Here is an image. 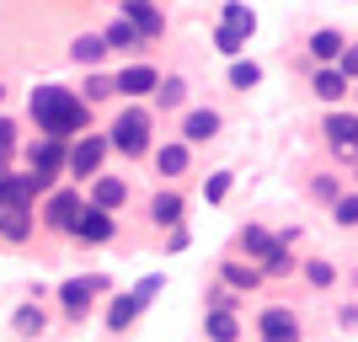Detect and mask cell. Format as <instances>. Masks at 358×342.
<instances>
[{
    "label": "cell",
    "instance_id": "d590c367",
    "mask_svg": "<svg viewBox=\"0 0 358 342\" xmlns=\"http://www.w3.org/2000/svg\"><path fill=\"white\" fill-rule=\"evenodd\" d=\"M161 289H166V278H161V273H150V278H139V289H134V294H139V299L150 305V299L161 294Z\"/></svg>",
    "mask_w": 358,
    "mask_h": 342
},
{
    "label": "cell",
    "instance_id": "4dcf8cb0",
    "mask_svg": "<svg viewBox=\"0 0 358 342\" xmlns=\"http://www.w3.org/2000/svg\"><path fill=\"white\" fill-rule=\"evenodd\" d=\"M80 91H86V97H80V102H107V97H118V86H113V75H91V80H86V86H80Z\"/></svg>",
    "mask_w": 358,
    "mask_h": 342
},
{
    "label": "cell",
    "instance_id": "5b68a950",
    "mask_svg": "<svg viewBox=\"0 0 358 342\" xmlns=\"http://www.w3.org/2000/svg\"><path fill=\"white\" fill-rule=\"evenodd\" d=\"M257 337L262 342H299L305 332H299V315L289 305H268V311L257 315Z\"/></svg>",
    "mask_w": 358,
    "mask_h": 342
},
{
    "label": "cell",
    "instance_id": "ac0fdd59",
    "mask_svg": "<svg viewBox=\"0 0 358 342\" xmlns=\"http://www.w3.org/2000/svg\"><path fill=\"white\" fill-rule=\"evenodd\" d=\"M343 48H348V38H343L337 27H321V32H310V54H315L321 64H337V59H343Z\"/></svg>",
    "mask_w": 358,
    "mask_h": 342
},
{
    "label": "cell",
    "instance_id": "9a60e30c",
    "mask_svg": "<svg viewBox=\"0 0 358 342\" xmlns=\"http://www.w3.org/2000/svg\"><path fill=\"white\" fill-rule=\"evenodd\" d=\"M310 91L321 97V102H343L348 97V75L337 70V64H321V70L310 75Z\"/></svg>",
    "mask_w": 358,
    "mask_h": 342
},
{
    "label": "cell",
    "instance_id": "8d00e7d4",
    "mask_svg": "<svg viewBox=\"0 0 358 342\" xmlns=\"http://www.w3.org/2000/svg\"><path fill=\"white\" fill-rule=\"evenodd\" d=\"M310 193L321 198V204H337V182H331V177H315V182H310Z\"/></svg>",
    "mask_w": 358,
    "mask_h": 342
},
{
    "label": "cell",
    "instance_id": "e575fe53",
    "mask_svg": "<svg viewBox=\"0 0 358 342\" xmlns=\"http://www.w3.org/2000/svg\"><path fill=\"white\" fill-rule=\"evenodd\" d=\"M230 182H236L230 171H214V177L203 182V198H209V204H224V193H230Z\"/></svg>",
    "mask_w": 358,
    "mask_h": 342
},
{
    "label": "cell",
    "instance_id": "6da1fadb",
    "mask_svg": "<svg viewBox=\"0 0 358 342\" xmlns=\"http://www.w3.org/2000/svg\"><path fill=\"white\" fill-rule=\"evenodd\" d=\"M27 107H32L38 134H43V139H59V145H70L75 134H86V123H91V107L80 102L75 91H64V86H38Z\"/></svg>",
    "mask_w": 358,
    "mask_h": 342
},
{
    "label": "cell",
    "instance_id": "836d02e7",
    "mask_svg": "<svg viewBox=\"0 0 358 342\" xmlns=\"http://www.w3.org/2000/svg\"><path fill=\"white\" fill-rule=\"evenodd\" d=\"M331 278H337L331 262H305V283H310V289H331Z\"/></svg>",
    "mask_w": 358,
    "mask_h": 342
},
{
    "label": "cell",
    "instance_id": "9c48e42d",
    "mask_svg": "<svg viewBox=\"0 0 358 342\" xmlns=\"http://www.w3.org/2000/svg\"><path fill=\"white\" fill-rule=\"evenodd\" d=\"M123 22H129V27H134L145 43L166 32V16L155 11V0H123Z\"/></svg>",
    "mask_w": 358,
    "mask_h": 342
},
{
    "label": "cell",
    "instance_id": "4fadbf2b",
    "mask_svg": "<svg viewBox=\"0 0 358 342\" xmlns=\"http://www.w3.org/2000/svg\"><path fill=\"white\" fill-rule=\"evenodd\" d=\"M220 134V113L214 107H193L187 118H182V145H203V139Z\"/></svg>",
    "mask_w": 358,
    "mask_h": 342
},
{
    "label": "cell",
    "instance_id": "52a82bcc",
    "mask_svg": "<svg viewBox=\"0 0 358 342\" xmlns=\"http://www.w3.org/2000/svg\"><path fill=\"white\" fill-rule=\"evenodd\" d=\"M27 171L43 187H54V177L64 171V145L59 139H38V145H27Z\"/></svg>",
    "mask_w": 358,
    "mask_h": 342
},
{
    "label": "cell",
    "instance_id": "2e32d148",
    "mask_svg": "<svg viewBox=\"0 0 358 342\" xmlns=\"http://www.w3.org/2000/svg\"><path fill=\"white\" fill-rule=\"evenodd\" d=\"M182 214H187V204H182V193H155L150 198V220L161 225V230H177Z\"/></svg>",
    "mask_w": 358,
    "mask_h": 342
},
{
    "label": "cell",
    "instance_id": "8fae6325",
    "mask_svg": "<svg viewBox=\"0 0 358 342\" xmlns=\"http://www.w3.org/2000/svg\"><path fill=\"white\" fill-rule=\"evenodd\" d=\"M321 134L331 139V150H337V155H358V113H331Z\"/></svg>",
    "mask_w": 358,
    "mask_h": 342
},
{
    "label": "cell",
    "instance_id": "83f0119b",
    "mask_svg": "<svg viewBox=\"0 0 358 342\" xmlns=\"http://www.w3.org/2000/svg\"><path fill=\"white\" fill-rule=\"evenodd\" d=\"M230 86H236V91H252V86H262V64H252V59H236V64H230Z\"/></svg>",
    "mask_w": 358,
    "mask_h": 342
},
{
    "label": "cell",
    "instance_id": "484cf974",
    "mask_svg": "<svg viewBox=\"0 0 358 342\" xmlns=\"http://www.w3.org/2000/svg\"><path fill=\"white\" fill-rule=\"evenodd\" d=\"M70 54H75V64H91V70H96V64L107 59V43L86 32V38H75V43H70Z\"/></svg>",
    "mask_w": 358,
    "mask_h": 342
},
{
    "label": "cell",
    "instance_id": "277c9868",
    "mask_svg": "<svg viewBox=\"0 0 358 342\" xmlns=\"http://www.w3.org/2000/svg\"><path fill=\"white\" fill-rule=\"evenodd\" d=\"M80 193H75V187H54V193H48V204H43V225L48 230H59V236H70L75 230V220H80Z\"/></svg>",
    "mask_w": 358,
    "mask_h": 342
},
{
    "label": "cell",
    "instance_id": "d4e9b609",
    "mask_svg": "<svg viewBox=\"0 0 358 342\" xmlns=\"http://www.w3.org/2000/svg\"><path fill=\"white\" fill-rule=\"evenodd\" d=\"M155 171L161 177H182L187 171V145H161L155 150Z\"/></svg>",
    "mask_w": 358,
    "mask_h": 342
},
{
    "label": "cell",
    "instance_id": "5bb4252c",
    "mask_svg": "<svg viewBox=\"0 0 358 342\" xmlns=\"http://www.w3.org/2000/svg\"><path fill=\"white\" fill-rule=\"evenodd\" d=\"M0 241L6 246H27L32 241V208H0Z\"/></svg>",
    "mask_w": 358,
    "mask_h": 342
},
{
    "label": "cell",
    "instance_id": "7402d4cb",
    "mask_svg": "<svg viewBox=\"0 0 358 342\" xmlns=\"http://www.w3.org/2000/svg\"><path fill=\"white\" fill-rule=\"evenodd\" d=\"M102 43H107V54H129V48H139L145 38H139V32H134V27H129V22L118 16V22H113V27L102 32Z\"/></svg>",
    "mask_w": 358,
    "mask_h": 342
},
{
    "label": "cell",
    "instance_id": "7c38bea8",
    "mask_svg": "<svg viewBox=\"0 0 358 342\" xmlns=\"http://www.w3.org/2000/svg\"><path fill=\"white\" fill-rule=\"evenodd\" d=\"M123 204H129V182H123V177H91V208L118 214Z\"/></svg>",
    "mask_w": 358,
    "mask_h": 342
},
{
    "label": "cell",
    "instance_id": "7a4b0ae2",
    "mask_svg": "<svg viewBox=\"0 0 358 342\" xmlns=\"http://www.w3.org/2000/svg\"><path fill=\"white\" fill-rule=\"evenodd\" d=\"M150 129H155V118H150L145 107H123L118 118H113V129H107V150H118V155H145Z\"/></svg>",
    "mask_w": 358,
    "mask_h": 342
},
{
    "label": "cell",
    "instance_id": "4316f807",
    "mask_svg": "<svg viewBox=\"0 0 358 342\" xmlns=\"http://www.w3.org/2000/svg\"><path fill=\"white\" fill-rule=\"evenodd\" d=\"M224 27H236L241 38H252V32H257V16H252V6L230 0V6H224Z\"/></svg>",
    "mask_w": 358,
    "mask_h": 342
},
{
    "label": "cell",
    "instance_id": "603a6c76",
    "mask_svg": "<svg viewBox=\"0 0 358 342\" xmlns=\"http://www.w3.org/2000/svg\"><path fill=\"white\" fill-rule=\"evenodd\" d=\"M299 262H294V252H289L284 241H273V252L262 257V278H284V273H294Z\"/></svg>",
    "mask_w": 358,
    "mask_h": 342
},
{
    "label": "cell",
    "instance_id": "f35d334b",
    "mask_svg": "<svg viewBox=\"0 0 358 342\" xmlns=\"http://www.w3.org/2000/svg\"><path fill=\"white\" fill-rule=\"evenodd\" d=\"M6 177H11V171H6ZM6 177H0V208H6Z\"/></svg>",
    "mask_w": 358,
    "mask_h": 342
},
{
    "label": "cell",
    "instance_id": "74e56055",
    "mask_svg": "<svg viewBox=\"0 0 358 342\" xmlns=\"http://www.w3.org/2000/svg\"><path fill=\"white\" fill-rule=\"evenodd\" d=\"M337 70H343L348 80L358 75V43H348V48H343V59H337Z\"/></svg>",
    "mask_w": 358,
    "mask_h": 342
},
{
    "label": "cell",
    "instance_id": "ffe728a7",
    "mask_svg": "<svg viewBox=\"0 0 358 342\" xmlns=\"http://www.w3.org/2000/svg\"><path fill=\"white\" fill-rule=\"evenodd\" d=\"M203 332H209V342H236L241 321H236V311H209L203 315Z\"/></svg>",
    "mask_w": 358,
    "mask_h": 342
},
{
    "label": "cell",
    "instance_id": "f546056e",
    "mask_svg": "<svg viewBox=\"0 0 358 342\" xmlns=\"http://www.w3.org/2000/svg\"><path fill=\"white\" fill-rule=\"evenodd\" d=\"M214 48H220L224 59H241V48H246V38H241L236 27H224V22H220V27H214Z\"/></svg>",
    "mask_w": 358,
    "mask_h": 342
},
{
    "label": "cell",
    "instance_id": "cb8c5ba5",
    "mask_svg": "<svg viewBox=\"0 0 358 342\" xmlns=\"http://www.w3.org/2000/svg\"><path fill=\"white\" fill-rule=\"evenodd\" d=\"M182 102H187V80H182V75H161V86H155V107L171 113V107H182Z\"/></svg>",
    "mask_w": 358,
    "mask_h": 342
},
{
    "label": "cell",
    "instance_id": "e0dca14e",
    "mask_svg": "<svg viewBox=\"0 0 358 342\" xmlns=\"http://www.w3.org/2000/svg\"><path fill=\"white\" fill-rule=\"evenodd\" d=\"M139 311H145V299H139V294H118L113 305H107V332H129L139 321Z\"/></svg>",
    "mask_w": 358,
    "mask_h": 342
},
{
    "label": "cell",
    "instance_id": "d6a6232c",
    "mask_svg": "<svg viewBox=\"0 0 358 342\" xmlns=\"http://www.w3.org/2000/svg\"><path fill=\"white\" fill-rule=\"evenodd\" d=\"M331 214H337V225H343V230H353V225H358V193H337Z\"/></svg>",
    "mask_w": 358,
    "mask_h": 342
},
{
    "label": "cell",
    "instance_id": "30bf717a",
    "mask_svg": "<svg viewBox=\"0 0 358 342\" xmlns=\"http://www.w3.org/2000/svg\"><path fill=\"white\" fill-rule=\"evenodd\" d=\"M91 299H96V289H91L86 278L59 283V305H64V321H70V327H80V321L91 315Z\"/></svg>",
    "mask_w": 358,
    "mask_h": 342
},
{
    "label": "cell",
    "instance_id": "44dd1931",
    "mask_svg": "<svg viewBox=\"0 0 358 342\" xmlns=\"http://www.w3.org/2000/svg\"><path fill=\"white\" fill-rule=\"evenodd\" d=\"M220 278L230 283V289H262V268H246V262H220Z\"/></svg>",
    "mask_w": 358,
    "mask_h": 342
},
{
    "label": "cell",
    "instance_id": "d6986e66",
    "mask_svg": "<svg viewBox=\"0 0 358 342\" xmlns=\"http://www.w3.org/2000/svg\"><path fill=\"white\" fill-rule=\"evenodd\" d=\"M11 332L32 342V337H43V332H48V315L38 311V305H16V315H11Z\"/></svg>",
    "mask_w": 358,
    "mask_h": 342
},
{
    "label": "cell",
    "instance_id": "ba28073f",
    "mask_svg": "<svg viewBox=\"0 0 358 342\" xmlns=\"http://www.w3.org/2000/svg\"><path fill=\"white\" fill-rule=\"evenodd\" d=\"M113 86H118L129 102H139V97H155V86H161V70H155V64H123V70L113 75Z\"/></svg>",
    "mask_w": 358,
    "mask_h": 342
},
{
    "label": "cell",
    "instance_id": "f1b7e54d",
    "mask_svg": "<svg viewBox=\"0 0 358 342\" xmlns=\"http://www.w3.org/2000/svg\"><path fill=\"white\" fill-rule=\"evenodd\" d=\"M241 252H252V257H268V252H273V236L262 230V225H246V230H241Z\"/></svg>",
    "mask_w": 358,
    "mask_h": 342
},
{
    "label": "cell",
    "instance_id": "8992f818",
    "mask_svg": "<svg viewBox=\"0 0 358 342\" xmlns=\"http://www.w3.org/2000/svg\"><path fill=\"white\" fill-rule=\"evenodd\" d=\"M75 241H80V246H107V241L118 236V220H113V214H107V208H80V220H75V230H70Z\"/></svg>",
    "mask_w": 358,
    "mask_h": 342
},
{
    "label": "cell",
    "instance_id": "ab89813d",
    "mask_svg": "<svg viewBox=\"0 0 358 342\" xmlns=\"http://www.w3.org/2000/svg\"><path fill=\"white\" fill-rule=\"evenodd\" d=\"M0 102H6V86H0Z\"/></svg>",
    "mask_w": 358,
    "mask_h": 342
},
{
    "label": "cell",
    "instance_id": "3957f363",
    "mask_svg": "<svg viewBox=\"0 0 358 342\" xmlns=\"http://www.w3.org/2000/svg\"><path fill=\"white\" fill-rule=\"evenodd\" d=\"M102 161H107V134H80L64 145V171L70 177H102Z\"/></svg>",
    "mask_w": 358,
    "mask_h": 342
},
{
    "label": "cell",
    "instance_id": "1f68e13d",
    "mask_svg": "<svg viewBox=\"0 0 358 342\" xmlns=\"http://www.w3.org/2000/svg\"><path fill=\"white\" fill-rule=\"evenodd\" d=\"M11 155H16V123L0 118V177L11 171Z\"/></svg>",
    "mask_w": 358,
    "mask_h": 342
}]
</instances>
